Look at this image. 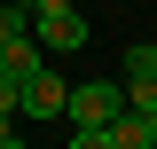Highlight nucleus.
<instances>
[{
	"mask_svg": "<svg viewBox=\"0 0 157 149\" xmlns=\"http://www.w3.org/2000/svg\"><path fill=\"white\" fill-rule=\"evenodd\" d=\"M32 39L47 47V55H78V47L94 39V24H86L78 0H39V8H32Z\"/></svg>",
	"mask_w": 157,
	"mask_h": 149,
	"instance_id": "obj_1",
	"label": "nucleus"
},
{
	"mask_svg": "<svg viewBox=\"0 0 157 149\" xmlns=\"http://www.w3.org/2000/svg\"><path fill=\"white\" fill-rule=\"evenodd\" d=\"M63 118L71 126H118L126 118V78H86V86L63 94Z\"/></svg>",
	"mask_w": 157,
	"mask_h": 149,
	"instance_id": "obj_2",
	"label": "nucleus"
},
{
	"mask_svg": "<svg viewBox=\"0 0 157 149\" xmlns=\"http://www.w3.org/2000/svg\"><path fill=\"white\" fill-rule=\"evenodd\" d=\"M63 94H71V86H63V78L39 63V71L16 86V118H32V126H39V118H63Z\"/></svg>",
	"mask_w": 157,
	"mask_h": 149,
	"instance_id": "obj_3",
	"label": "nucleus"
},
{
	"mask_svg": "<svg viewBox=\"0 0 157 149\" xmlns=\"http://www.w3.org/2000/svg\"><path fill=\"white\" fill-rule=\"evenodd\" d=\"M118 78H126V102H157V47L149 39H141V47H126V55H118Z\"/></svg>",
	"mask_w": 157,
	"mask_h": 149,
	"instance_id": "obj_4",
	"label": "nucleus"
},
{
	"mask_svg": "<svg viewBox=\"0 0 157 149\" xmlns=\"http://www.w3.org/2000/svg\"><path fill=\"white\" fill-rule=\"evenodd\" d=\"M118 149H157V102H126V118H118Z\"/></svg>",
	"mask_w": 157,
	"mask_h": 149,
	"instance_id": "obj_5",
	"label": "nucleus"
},
{
	"mask_svg": "<svg viewBox=\"0 0 157 149\" xmlns=\"http://www.w3.org/2000/svg\"><path fill=\"white\" fill-rule=\"evenodd\" d=\"M0 110L16 118V78H8V71H0Z\"/></svg>",
	"mask_w": 157,
	"mask_h": 149,
	"instance_id": "obj_6",
	"label": "nucleus"
},
{
	"mask_svg": "<svg viewBox=\"0 0 157 149\" xmlns=\"http://www.w3.org/2000/svg\"><path fill=\"white\" fill-rule=\"evenodd\" d=\"M149 47H157V39H149Z\"/></svg>",
	"mask_w": 157,
	"mask_h": 149,
	"instance_id": "obj_7",
	"label": "nucleus"
},
{
	"mask_svg": "<svg viewBox=\"0 0 157 149\" xmlns=\"http://www.w3.org/2000/svg\"><path fill=\"white\" fill-rule=\"evenodd\" d=\"M32 8H39V0H32Z\"/></svg>",
	"mask_w": 157,
	"mask_h": 149,
	"instance_id": "obj_8",
	"label": "nucleus"
}]
</instances>
